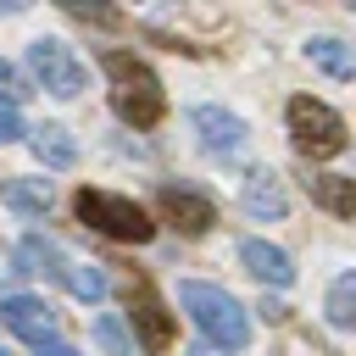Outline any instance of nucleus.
I'll return each mask as SVG.
<instances>
[{
	"label": "nucleus",
	"mask_w": 356,
	"mask_h": 356,
	"mask_svg": "<svg viewBox=\"0 0 356 356\" xmlns=\"http://www.w3.org/2000/svg\"><path fill=\"white\" fill-rule=\"evenodd\" d=\"M178 306L195 317V328L206 334V345H217V350H245V339H250V317H245V306L228 295V289H217V284H178Z\"/></svg>",
	"instance_id": "obj_1"
},
{
	"label": "nucleus",
	"mask_w": 356,
	"mask_h": 356,
	"mask_svg": "<svg viewBox=\"0 0 356 356\" xmlns=\"http://www.w3.org/2000/svg\"><path fill=\"white\" fill-rule=\"evenodd\" d=\"M100 67L122 83V89L111 95L117 117H128L134 128H156V122H161V111H167V95H161V83H156V72H150L139 56H128V50H106V56H100Z\"/></svg>",
	"instance_id": "obj_2"
},
{
	"label": "nucleus",
	"mask_w": 356,
	"mask_h": 356,
	"mask_svg": "<svg viewBox=\"0 0 356 356\" xmlns=\"http://www.w3.org/2000/svg\"><path fill=\"white\" fill-rule=\"evenodd\" d=\"M72 211L95 228V234H106V239H122V245H145L150 234H156V222L145 217V206L139 200H128V195H106V189H78V200H72Z\"/></svg>",
	"instance_id": "obj_3"
},
{
	"label": "nucleus",
	"mask_w": 356,
	"mask_h": 356,
	"mask_svg": "<svg viewBox=\"0 0 356 356\" xmlns=\"http://www.w3.org/2000/svg\"><path fill=\"white\" fill-rule=\"evenodd\" d=\"M289 134H295V150L300 156H339L345 150V122L334 106L312 100V95H295L289 100Z\"/></svg>",
	"instance_id": "obj_4"
},
{
	"label": "nucleus",
	"mask_w": 356,
	"mask_h": 356,
	"mask_svg": "<svg viewBox=\"0 0 356 356\" xmlns=\"http://www.w3.org/2000/svg\"><path fill=\"white\" fill-rule=\"evenodd\" d=\"M28 67H33V78L50 95H78L83 89V67H78V56L61 39H33L28 44Z\"/></svg>",
	"instance_id": "obj_5"
},
{
	"label": "nucleus",
	"mask_w": 356,
	"mask_h": 356,
	"mask_svg": "<svg viewBox=\"0 0 356 356\" xmlns=\"http://www.w3.org/2000/svg\"><path fill=\"white\" fill-rule=\"evenodd\" d=\"M0 317H6V328H11L22 345H39V350L56 345V312H50L39 295H11V300H0Z\"/></svg>",
	"instance_id": "obj_6"
},
{
	"label": "nucleus",
	"mask_w": 356,
	"mask_h": 356,
	"mask_svg": "<svg viewBox=\"0 0 356 356\" xmlns=\"http://www.w3.org/2000/svg\"><path fill=\"white\" fill-rule=\"evenodd\" d=\"M128 312H134V328H139L145 350H150V356H161V350L172 345V312L150 295V284H145V278H134V284H128Z\"/></svg>",
	"instance_id": "obj_7"
},
{
	"label": "nucleus",
	"mask_w": 356,
	"mask_h": 356,
	"mask_svg": "<svg viewBox=\"0 0 356 356\" xmlns=\"http://www.w3.org/2000/svg\"><path fill=\"white\" fill-rule=\"evenodd\" d=\"M156 200H161V217H172L184 234H206V228L217 222V206H211L206 195H195V189H178V184H167Z\"/></svg>",
	"instance_id": "obj_8"
},
{
	"label": "nucleus",
	"mask_w": 356,
	"mask_h": 356,
	"mask_svg": "<svg viewBox=\"0 0 356 356\" xmlns=\"http://www.w3.org/2000/svg\"><path fill=\"white\" fill-rule=\"evenodd\" d=\"M245 211L250 217H261V222H278L284 211H289V195H284V184H278V172H267V167H256L250 178H245Z\"/></svg>",
	"instance_id": "obj_9"
},
{
	"label": "nucleus",
	"mask_w": 356,
	"mask_h": 356,
	"mask_svg": "<svg viewBox=\"0 0 356 356\" xmlns=\"http://www.w3.org/2000/svg\"><path fill=\"white\" fill-rule=\"evenodd\" d=\"M239 261H245V273H256L261 284H295V267H289V256L278 250V245H267V239H245L239 245Z\"/></svg>",
	"instance_id": "obj_10"
},
{
	"label": "nucleus",
	"mask_w": 356,
	"mask_h": 356,
	"mask_svg": "<svg viewBox=\"0 0 356 356\" xmlns=\"http://www.w3.org/2000/svg\"><path fill=\"white\" fill-rule=\"evenodd\" d=\"M195 128H200V139L211 150H239L245 145V122L234 111H222V106H195Z\"/></svg>",
	"instance_id": "obj_11"
},
{
	"label": "nucleus",
	"mask_w": 356,
	"mask_h": 356,
	"mask_svg": "<svg viewBox=\"0 0 356 356\" xmlns=\"http://www.w3.org/2000/svg\"><path fill=\"white\" fill-rule=\"evenodd\" d=\"M0 200L17 206V211H28V217H39V211H50L56 189H50V178H6L0 184Z\"/></svg>",
	"instance_id": "obj_12"
},
{
	"label": "nucleus",
	"mask_w": 356,
	"mask_h": 356,
	"mask_svg": "<svg viewBox=\"0 0 356 356\" xmlns=\"http://www.w3.org/2000/svg\"><path fill=\"white\" fill-rule=\"evenodd\" d=\"M306 56H312L328 78H339V83H345V78H356V50H350L345 39H328V33H323V39H312V44H306Z\"/></svg>",
	"instance_id": "obj_13"
},
{
	"label": "nucleus",
	"mask_w": 356,
	"mask_h": 356,
	"mask_svg": "<svg viewBox=\"0 0 356 356\" xmlns=\"http://www.w3.org/2000/svg\"><path fill=\"white\" fill-rule=\"evenodd\" d=\"M33 150H39V161H44V167H72V161H78V145H72V134H67L61 122L33 128Z\"/></svg>",
	"instance_id": "obj_14"
},
{
	"label": "nucleus",
	"mask_w": 356,
	"mask_h": 356,
	"mask_svg": "<svg viewBox=\"0 0 356 356\" xmlns=\"http://www.w3.org/2000/svg\"><path fill=\"white\" fill-rule=\"evenodd\" d=\"M312 200L323 206V211H334V217H356V184L350 178H312Z\"/></svg>",
	"instance_id": "obj_15"
},
{
	"label": "nucleus",
	"mask_w": 356,
	"mask_h": 356,
	"mask_svg": "<svg viewBox=\"0 0 356 356\" xmlns=\"http://www.w3.org/2000/svg\"><path fill=\"white\" fill-rule=\"evenodd\" d=\"M328 323L334 328H356V273L334 278V289H328Z\"/></svg>",
	"instance_id": "obj_16"
},
{
	"label": "nucleus",
	"mask_w": 356,
	"mask_h": 356,
	"mask_svg": "<svg viewBox=\"0 0 356 356\" xmlns=\"http://www.w3.org/2000/svg\"><path fill=\"white\" fill-rule=\"evenodd\" d=\"M61 278H67V289L78 300H106V289H111L100 267H61Z\"/></svg>",
	"instance_id": "obj_17"
},
{
	"label": "nucleus",
	"mask_w": 356,
	"mask_h": 356,
	"mask_svg": "<svg viewBox=\"0 0 356 356\" xmlns=\"http://www.w3.org/2000/svg\"><path fill=\"white\" fill-rule=\"evenodd\" d=\"M95 345H100L106 356H134V345H128V328H122L117 317H95Z\"/></svg>",
	"instance_id": "obj_18"
},
{
	"label": "nucleus",
	"mask_w": 356,
	"mask_h": 356,
	"mask_svg": "<svg viewBox=\"0 0 356 356\" xmlns=\"http://www.w3.org/2000/svg\"><path fill=\"white\" fill-rule=\"evenodd\" d=\"M22 95H28V78H22L11 61H0V100H6V106H17Z\"/></svg>",
	"instance_id": "obj_19"
},
{
	"label": "nucleus",
	"mask_w": 356,
	"mask_h": 356,
	"mask_svg": "<svg viewBox=\"0 0 356 356\" xmlns=\"http://www.w3.org/2000/svg\"><path fill=\"white\" fill-rule=\"evenodd\" d=\"M11 139H22V117H17V106H0V145H11Z\"/></svg>",
	"instance_id": "obj_20"
},
{
	"label": "nucleus",
	"mask_w": 356,
	"mask_h": 356,
	"mask_svg": "<svg viewBox=\"0 0 356 356\" xmlns=\"http://www.w3.org/2000/svg\"><path fill=\"white\" fill-rule=\"evenodd\" d=\"M189 356H222V350H217V345H195Z\"/></svg>",
	"instance_id": "obj_21"
},
{
	"label": "nucleus",
	"mask_w": 356,
	"mask_h": 356,
	"mask_svg": "<svg viewBox=\"0 0 356 356\" xmlns=\"http://www.w3.org/2000/svg\"><path fill=\"white\" fill-rule=\"evenodd\" d=\"M44 356H78V350H72V345H50Z\"/></svg>",
	"instance_id": "obj_22"
}]
</instances>
